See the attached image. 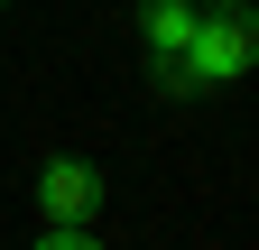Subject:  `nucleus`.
Returning a JSON list of instances; mask_svg holds the SVG:
<instances>
[{"label":"nucleus","instance_id":"1","mask_svg":"<svg viewBox=\"0 0 259 250\" xmlns=\"http://www.w3.org/2000/svg\"><path fill=\"white\" fill-rule=\"evenodd\" d=\"M259 65V10L250 0H222V10L194 19V47H185V74H176V102H194V93L213 84H241Z\"/></svg>","mask_w":259,"mask_h":250},{"label":"nucleus","instance_id":"2","mask_svg":"<svg viewBox=\"0 0 259 250\" xmlns=\"http://www.w3.org/2000/svg\"><path fill=\"white\" fill-rule=\"evenodd\" d=\"M194 19H204V10H185V0H148V10H139V47H148V74L167 84V93H176V74H185Z\"/></svg>","mask_w":259,"mask_h":250},{"label":"nucleus","instance_id":"3","mask_svg":"<svg viewBox=\"0 0 259 250\" xmlns=\"http://www.w3.org/2000/svg\"><path fill=\"white\" fill-rule=\"evenodd\" d=\"M37 204H47V223H93V204H102V167L47 158V167H37Z\"/></svg>","mask_w":259,"mask_h":250},{"label":"nucleus","instance_id":"4","mask_svg":"<svg viewBox=\"0 0 259 250\" xmlns=\"http://www.w3.org/2000/svg\"><path fill=\"white\" fill-rule=\"evenodd\" d=\"M37 250H102V241H93V232H83V223H56V232H47V241H37Z\"/></svg>","mask_w":259,"mask_h":250},{"label":"nucleus","instance_id":"5","mask_svg":"<svg viewBox=\"0 0 259 250\" xmlns=\"http://www.w3.org/2000/svg\"><path fill=\"white\" fill-rule=\"evenodd\" d=\"M185 10H222V0H185Z\"/></svg>","mask_w":259,"mask_h":250},{"label":"nucleus","instance_id":"6","mask_svg":"<svg viewBox=\"0 0 259 250\" xmlns=\"http://www.w3.org/2000/svg\"><path fill=\"white\" fill-rule=\"evenodd\" d=\"M0 10H10V0H0Z\"/></svg>","mask_w":259,"mask_h":250}]
</instances>
